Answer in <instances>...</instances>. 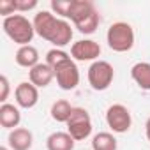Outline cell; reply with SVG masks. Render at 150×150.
Listing matches in <instances>:
<instances>
[{
    "instance_id": "obj_1",
    "label": "cell",
    "mask_w": 150,
    "mask_h": 150,
    "mask_svg": "<svg viewBox=\"0 0 150 150\" xmlns=\"http://www.w3.org/2000/svg\"><path fill=\"white\" fill-rule=\"evenodd\" d=\"M34 28L35 34L51 42L55 48H64L67 44H71L72 39V27L67 20H62L58 16H55L50 11H39L34 16Z\"/></svg>"
},
{
    "instance_id": "obj_21",
    "label": "cell",
    "mask_w": 150,
    "mask_h": 150,
    "mask_svg": "<svg viewBox=\"0 0 150 150\" xmlns=\"http://www.w3.org/2000/svg\"><path fill=\"white\" fill-rule=\"evenodd\" d=\"M16 13V6L14 0H0V14L4 18H9Z\"/></svg>"
},
{
    "instance_id": "obj_19",
    "label": "cell",
    "mask_w": 150,
    "mask_h": 150,
    "mask_svg": "<svg viewBox=\"0 0 150 150\" xmlns=\"http://www.w3.org/2000/svg\"><path fill=\"white\" fill-rule=\"evenodd\" d=\"M69 58H72L67 51H64V50H60V48H53V50H50L48 53H46V64L51 67V69H55V67H58L60 64H64V62H67Z\"/></svg>"
},
{
    "instance_id": "obj_3",
    "label": "cell",
    "mask_w": 150,
    "mask_h": 150,
    "mask_svg": "<svg viewBox=\"0 0 150 150\" xmlns=\"http://www.w3.org/2000/svg\"><path fill=\"white\" fill-rule=\"evenodd\" d=\"M106 42H108L110 50H113L117 53H125V51L132 50V46H134V30H132V27L125 21L113 23L106 32Z\"/></svg>"
},
{
    "instance_id": "obj_9",
    "label": "cell",
    "mask_w": 150,
    "mask_h": 150,
    "mask_svg": "<svg viewBox=\"0 0 150 150\" xmlns=\"http://www.w3.org/2000/svg\"><path fill=\"white\" fill-rule=\"evenodd\" d=\"M14 99L20 108L30 110L39 103V88L30 81H21L14 90Z\"/></svg>"
},
{
    "instance_id": "obj_23",
    "label": "cell",
    "mask_w": 150,
    "mask_h": 150,
    "mask_svg": "<svg viewBox=\"0 0 150 150\" xmlns=\"http://www.w3.org/2000/svg\"><path fill=\"white\" fill-rule=\"evenodd\" d=\"M0 88H2V92H0V103L6 104V101L9 97V92H11V83H9V80H7L6 74L0 76Z\"/></svg>"
},
{
    "instance_id": "obj_7",
    "label": "cell",
    "mask_w": 150,
    "mask_h": 150,
    "mask_svg": "<svg viewBox=\"0 0 150 150\" xmlns=\"http://www.w3.org/2000/svg\"><path fill=\"white\" fill-rule=\"evenodd\" d=\"M106 124L108 127L117 132V134H124L131 129L132 125V118H131V111L124 106V104H111L106 111Z\"/></svg>"
},
{
    "instance_id": "obj_11",
    "label": "cell",
    "mask_w": 150,
    "mask_h": 150,
    "mask_svg": "<svg viewBox=\"0 0 150 150\" xmlns=\"http://www.w3.org/2000/svg\"><path fill=\"white\" fill-rule=\"evenodd\" d=\"M7 145L11 150H30L34 145V134L27 127H16L9 132Z\"/></svg>"
},
{
    "instance_id": "obj_15",
    "label": "cell",
    "mask_w": 150,
    "mask_h": 150,
    "mask_svg": "<svg viewBox=\"0 0 150 150\" xmlns=\"http://www.w3.org/2000/svg\"><path fill=\"white\" fill-rule=\"evenodd\" d=\"M131 78L141 90H150V64L138 62L131 67Z\"/></svg>"
},
{
    "instance_id": "obj_4",
    "label": "cell",
    "mask_w": 150,
    "mask_h": 150,
    "mask_svg": "<svg viewBox=\"0 0 150 150\" xmlns=\"http://www.w3.org/2000/svg\"><path fill=\"white\" fill-rule=\"evenodd\" d=\"M88 83L96 92H103L106 88H110V85L113 83L115 78V69L110 62L106 60H96L92 62V65L88 67Z\"/></svg>"
},
{
    "instance_id": "obj_2",
    "label": "cell",
    "mask_w": 150,
    "mask_h": 150,
    "mask_svg": "<svg viewBox=\"0 0 150 150\" xmlns=\"http://www.w3.org/2000/svg\"><path fill=\"white\" fill-rule=\"evenodd\" d=\"M2 28H4L6 35L20 46H28L35 35L34 21H30L23 14H13L9 18H4Z\"/></svg>"
},
{
    "instance_id": "obj_16",
    "label": "cell",
    "mask_w": 150,
    "mask_h": 150,
    "mask_svg": "<svg viewBox=\"0 0 150 150\" xmlns=\"http://www.w3.org/2000/svg\"><path fill=\"white\" fill-rule=\"evenodd\" d=\"M72 108H74V106H71L69 101L58 99V101H55V103L51 104V110H50L51 118H53L55 122L67 124V120H69V117H71V113H72Z\"/></svg>"
},
{
    "instance_id": "obj_18",
    "label": "cell",
    "mask_w": 150,
    "mask_h": 150,
    "mask_svg": "<svg viewBox=\"0 0 150 150\" xmlns=\"http://www.w3.org/2000/svg\"><path fill=\"white\" fill-rule=\"evenodd\" d=\"M99 23H101V16H99V13H97V9H96V11H92L88 16H85L81 21H78L74 27L78 28V32H81V34H85V35H90V34H94V32L97 30Z\"/></svg>"
},
{
    "instance_id": "obj_17",
    "label": "cell",
    "mask_w": 150,
    "mask_h": 150,
    "mask_svg": "<svg viewBox=\"0 0 150 150\" xmlns=\"http://www.w3.org/2000/svg\"><path fill=\"white\" fill-rule=\"evenodd\" d=\"M118 143L111 132H97L92 138V150H117Z\"/></svg>"
},
{
    "instance_id": "obj_20",
    "label": "cell",
    "mask_w": 150,
    "mask_h": 150,
    "mask_svg": "<svg viewBox=\"0 0 150 150\" xmlns=\"http://www.w3.org/2000/svg\"><path fill=\"white\" fill-rule=\"evenodd\" d=\"M71 9H72V0H51V11L57 13L62 20L71 18Z\"/></svg>"
},
{
    "instance_id": "obj_6",
    "label": "cell",
    "mask_w": 150,
    "mask_h": 150,
    "mask_svg": "<svg viewBox=\"0 0 150 150\" xmlns=\"http://www.w3.org/2000/svg\"><path fill=\"white\" fill-rule=\"evenodd\" d=\"M53 71H55L57 85L62 90H74L80 85V69H78L76 62H74L72 58H69L67 62L60 64Z\"/></svg>"
},
{
    "instance_id": "obj_12",
    "label": "cell",
    "mask_w": 150,
    "mask_h": 150,
    "mask_svg": "<svg viewBox=\"0 0 150 150\" xmlns=\"http://www.w3.org/2000/svg\"><path fill=\"white\" fill-rule=\"evenodd\" d=\"M21 122V113L18 110V106L14 104H2L0 106V125H2L4 129H16Z\"/></svg>"
},
{
    "instance_id": "obj_25",
    "label": "cell",
    "mask_w": 150,
    "mask_h": 150,
    "mask_svg": "<svg viewBox=\"0 0 150 150\" xmlns=\"http://www.w3.org/2000/svg\"><path fill=\"white\" fill-rule=\"evenodd\" d=\"M0 150H11L9 146H0Z\"/></svg>"
},
{
    "instance_id": "obj_10",
    "label": "cell",
    "mask_w": 150,
    "mask_h": 150,
    "mask_svg": "<svg viewBox=\"0 0 150 150\" xmlns=\"http://www.w3.org/2000/svg\"><path fill=\"white\" fill-rule=\"evenodd\" d=\"M28 80L32 85H35L37 88H46L53 80H55V71L46 64V62H39L35 67H32L28 71Z\"/></svg>"
},
{
    "instance_id": "obj_5",
    "label": "cell",
    "mask_w": 150,
    "mask_h": 150,
    "mask_svg": "<svg viewBox=\"0 0 150 150\" xmlns=\"http://www.w3.org/2000/svg\"><path fill=\"white\" fill-rule=\"evenodd\" d=\"M65 125L67 132L74 138V141L87 139L92 134V118L85 108H72V113Z\"/></svg>"
},
{
    "instance_id": "obj_22",
    "label": "cell",
    "mask_w": 150,
    "mask_h": 150,
    "mask_svg": "<svg viewBox=\"0 0 150 150\" xmlns=\"http://www.w3.org/2000/svg\"><path fill=\"white\" fill-rule=\"evenodd\" d=\"M16 13H27L37 7V0H14Z\"/></svg>"
},
{
    "instance_id": "obj_8",
    "label": "cell",
    "mask_w": 150,
    "mask_h": 150,
    "mask_svg": "<svg viewBox=\"0 0 150 150\" xmlns=\"http://www.w3.org/2000/svg\"><path fill=\"white\" fill-rule=\"evenodd\" d=\"M101 55V44L92 39H81L71 46V57L78 62H96Z\"/></svg>"
},
{
    "instance_id": "obj_14",
    "label": "cell",
    "mask_w": 150,
    "mask_h": 150,
    "mask_svg": "<svg viewBox=\"0 0 150 150\" xmlns=\"http://www.w3.org/2000/svg\"><path fill=\"white\" fill-rule=\"evenodd\" d=\"M46 148L48 150H72L74 148V138L69 132H51L46 138Z\"/></svg>"
},
{
    "instance_id": "obj_13",
    "label": "cell",
    "mask_w": 150,
    "mask_h": 150,
    "mask_svg": "<svg viewBox=\"0 0 150 150\" xmlns=\"http://www.w3.org/2000/svg\"><path fill=\"white\" fill-rule=\"evenodd\" d=\"M14 60H16V64L20 65V67H25V69H32V67H35L37 64H39V51H37V48H34L32 44H28V46H20L18 48V51H16V55H14Z\"/></svg>"
},
{
    "instance_id": "obj_24",
    "label": "cell",
    "mask_w": 150,
    "mask_h": 150,
    "mask_svg": "<svg viewBox=\"0 0 150 150\" xmlns=\"http://www.w3.org/2000/svg\"><path fill=\"white\" fill-rule=\"evenodd\" d=\"M145 132H146V139L150 141V117H148V120L145 124Z\"/></svg>"
}]
</instances>
